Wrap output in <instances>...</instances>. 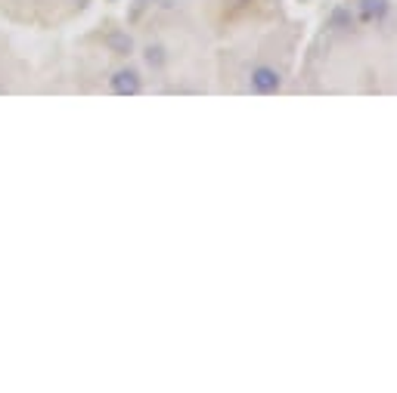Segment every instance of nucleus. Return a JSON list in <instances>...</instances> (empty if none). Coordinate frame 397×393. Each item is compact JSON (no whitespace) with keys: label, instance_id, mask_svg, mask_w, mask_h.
Segmentation results:
<instances>
[{"label":"nucleus","instance_id":"f257e3e1","mask_svg":"<svg viewBox=\"0 0 397 393\" xmlns=\"http://www.w3.org/2000/svg\"><path fill=\"white\" fill-rule=\"evenodd\" d=\"M109 87H112V93H118V96H134V93H140L143 81L134 68H118L112 78H109Z\"/></svg>","mask_w":397,"mask_h":393},{"label":"nucleus","instance_id":"7ed1b4c3","mask_svg":"<svg viewBox=\"0 0 397 393\" xmlns=\"http://www.w3.org/2000/svg\"><path fill=\"white\" fill-rule=\"evenodd\" d=\"M106 47L112 50V53H118V56H128L134 50V40H131V34H124V31H112L106 38Z\"/></svg>","mask_w":397,"mask_h":393},{"label":"nucleus","instance_id":"f03ea898","mask_svg":"<svg viewBox=\"0 0 397 393\" xmlns=\"http://www.w3.org/2000/svg\"><path fill=\"white\" fill-rule=\"evenodd\" d=\"M280 87V74L273 72V68H258L255 74H251V90L258 93H273Z\"/></svg>","mask_w":397,"mask_h":393},{"label":"nucleus","instance_id":"20e7f679","mask_svg":"<svg viewBox=\"0 0 397 393\" xmlns=\"http://www.w3.org/2000/svg\"><path fill=\"white\" fill-rule=\"evenodd\" d=\"M146 62H149V65H156V68L162 65V62H165V56H162V47H149V50H146Z\"/></svg>","mask_w":397,"mask_h":393}]
</instances>
